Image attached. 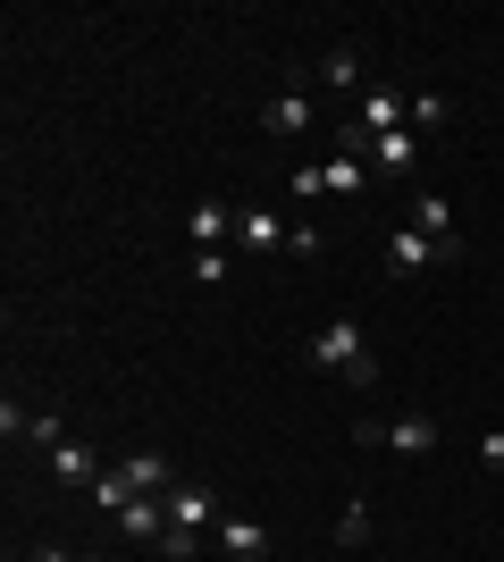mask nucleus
I'll use <instances>...</instances> for the list:
<instances>
[{"label":"nucleus","mask_w":504,"mask_h":562,"mask_svg":"<svg viewBox=\"0 0 504 562\" xmlns=\"http://www.w3.org/2000/svg\"><path fill=\"white\" fill-rule=\"evenodd\" d=\"M312 361L328 378H354V386H370V378H379V361H370V336L354 328V319H328V328L312 336Z\"/></svg>","instance_id":"nucleus-1"},{"label":"nucleus","mask_w":504,"mask_h":562,"mask_svg":"<svg viewBox=\"0 0 504 562\" xmlns=\"http://www.w3.org/2000/svg\"><path fill=\"white\" fill-rule=\"evenodd\" d=\"M345 126H354V135H370V143L395 135V126H412V93H404V85H370V93H361V110L345 117Z\"/></svg>","instance_id":"nucleus-2"},{"label":"nucleus","mask_w":504,"mask_h":562,"mask_svg":"<svg viewBox=\"0 0 504 562\" xmlns=\"http://www.w3.org/2000/svg\"><path fill=\"white\" fill-rule=\"evenodd\" d=\"M429 260H462V244H437V235H421V227L387 235V269H429Z\"/></svg>","instance_id":"nucleus-3"},{"label":"nucleus","mask_w":504,"mask_h":562,"mask_svg":"<svg viewBox=\"0 0 504 562\" xmlns=\"http://www.w3.org/2000/svg\"><path fill=\"white\" fill-rule=\"evenodd\" d=\"M186 235L202 244V252H227V244H236V211H227V202H193Z\"/></svg>","instance_id":"nucleus-4"},{"label":"nucleus","mask_w":504,"mask_h":562,"mask_svg":"<svg viewBox=\"0 0 504 562\" xmlns=\"http://www.w3.org/2000/svg\"><path fill=\"white\" fill-rule=\"evenodd\" d=\"M119 538H135V546H160V538H168V504H160V495H135V504L119 513Z\"/></svg>","instance_id":"nucleus-5"},{"label":"nucleus","mask_w":504,"mask_h":562,"mask_svg":"<svg viewBox=\"0 0 504 562\" xmlns=\"http://www.w3.org/2000/svg\"><path fill=\"white\" fill-rule=\"evenodd\" d=\"M236 244H244V252H278V244H287V218L253 202V211H236Z\"/></svg>","instance_id":"nucleus-6"},{"label":"nucleus","mask_w":504,"mask_h":562,"mask_svg":"<svg viewBox=\"0 0 504 562\" xmlns=\"http://www.w3.org/2000/svg\"><path fill=\"white\" fill-rule=\"evenodd\" d=\"M51 479H68V487H93V479H101V453L85 446V437H68V446H51Z\"/></svg>","instance_id":"nucleus-7"},{"label":"nucleus","mask_w":504,"mask_h":562,"mask_svg":"<svg viewBox=\"0 0 504 562\" xmlns=\"http://www.w3.org/2000/svg\"><path fill=\"white\" fill-rule=\"evenodd\" d=\"M160 504H168V520H177V529H211V487H193V479H177V487H168Z\"/></svg>","instance_id":"nucleus-8"},{"label":"nucleus","mask_w":504,"mask_h":562,"mask_svg":"<svg viewBox=\"0 0 504 562\" xmlns=\"http://www.w3.org/2000/svg\"><path fill=\"white\" fill-rule=\"evenodd\" d=\"M126 487H135V495H168V487H177V470H168V453H126Z\"/></svg>","instance_id":"nucleus-9"},{"label":"nucleus","mask_w":504,"mask_h":562,"mask_svg":"<svg viewBox=\"0 0 504 562\" xmlns=\"http://www.w3.org/2000/svg\"><path fill=\"white\" fill-rule=\"evenodd\" d=\"M379 437L395 453H429L437 446V420H429V412H404V420H379Z\"/></svg>","instance_id":"nucleus-10"},{"label":"nucleus","mask_w":504,"mask_h":562,"mask_svg":"<svg viewBox=\"0 0 504 562\" xmlns=\"http://www.w3.org/2000/svg\"><path fill=\"white\" fill-rule=\"evenodd\" d=\"M404 227L437 235V244H462V235H455V202H446V193H421V202H412V218H404Z\"/></svg>","instance_id":"nucleus-11"},{"label":"nucleus","mask_w":504,"mask_h":562,"mask_svg":"<svg viewBox=\"0 0 504 562\" xmlns=\"http://www.w3.org/2000/svg\"><path fill=\"white\" fill-rule=\"evenodd\" d=\"M219 554L261 562V554H269V529H261V520H219Z\"/></svg>","instance_id":"nucleus-12"},{"label":"nucleus","mask_w":504,"mask_h":562,"mask_svg":"<svg viewBox=\"0 0 504 562\" xmlns=\"http://www.w3.org/2000/svg\"><path fill=\"white\" fill-rule=\"evenodd\" d=\"M261 126H269V135H303V126H312V101H303V93L261 101Z\"/></svg>","instance_id":"nucleus-13"},{"label":"nucleus","mask_w":504,"mask_h":562,"mask_svg":"<svg viewBox=\"0 0 504 562\" xmlns=\"http://www.w3.org/2000/svg\"><path fill=\"white\" fill-rule=\"evenodd\" d=\"M412 151H421V135H412V126H395V135H379V143H370V168L404 177V168H412Z\"/></svg>","instance_id":"nucleus-14"},{"label":"nucleus","mask_w":504,"mask_h":562,"mask_svg":"<svg viewBox=\"0 0 504 562\" xmlns=\"http://www.w3.org/2000/svg\"><path fill=\"white\" fill-rule=\"evenodd\" d=\"M85 495H93V504H101V513H110V520H119L126 504H135V487H126V470H101V479H93V487H85Z\"/></svg>","instance_id":"nucleus-15"},{"label":"nucleus","mask_w":504,"mask_h":562,"mask_svg":"<svg viewBox=\"0 0 504 562\" xmlns=\"http://www.w3.org/2000/svg\"><path fill=\"white\" fill-rule=\"evenodd\" d=\"M361 186H370V160L336 151V160H328V193H361Z\"/></svg>","instance_id":"nucleus-16"},{"label":"nucleus","mask_w":504,"mask_h":562,"mask_svg":"<svg viewBox=\"0 0 504 562\" xmlns=\"http://www.w3.org/2000/svg\"><path fill=\"white\" fill-rule=\"evenodd\" d=\"M320 76H328V85H361V50H354V43H336L328 59H320Z\"/></svg>","instance_id":"nucleus-17"},{"label":"nucleus","mask_w":504,"mask_h":562,"mask_svg":"<svg viewBox=\"0 0 504 562\" xmlns=\"http://www.w3.org/2000/svg\"><path fill=\"white\" fill-rule=\"evenodd\" d=\"M446 126V93H412V135H437Z\"/></svg>","instance_id":"nucleus-18"},{"label":"nucleus","mask_w":504,"mask_h":562,"mask_svg":"<svg viewBox=\"0 0 504 562\" xmlns=\"http://www.w3.org/2000/svg\"><path fill=\"white\" fill-rule=\"evenodd\" d=\"M25 446H68V420H59V412H34V428H25Z\"/></svg>","instance_id":"nucleus-19"},{"label":"nucleus","mask_w":504,"mask_h":562,"mask_svg":"<svg viewBox=\"0 0 504 562\" xmlns=\"http://www.w3.org/2000/svg\"><path fill=\"white\" fill-rule=\"evenodd\" d=\"M370 529H379V520H370V504H354V513L336 520V546H370Z\"/></svg>","instance_id":"nucleus-20"},{"label":"nucleus","mask_w":504,"mask_h":562,"mask_svg":"<svg viewBox=\"0 0 504 562\" xmlns=\"http://www.w3.org/2000/svg\"><path fill=\"white\" fill-rule=\"evenodd\" d=\"M193 546H202V529H177V520H168V538H160V554H168V562H193Z\"/></svg>","instance_id":"nucleus-21"},{"label":"nucleus","mask_w":504,"mask_h":562,"mask_svg":"<svg viewBox=\"0 0 504 562\" xmlns=\"http://www.w3.org/2000/svg\"><path fill=\"white\" fill-rule=\"evenodd\" d=\"M480 462H488V470H504V428H488V437H480Z\"/></svg>","instance_id":"nucleus-22"},{"label":"nucleus","mask_w":504,"mask_h":562,"mask_svg":"<svg viewBox=\"0 0 504 562\" xmlns=\"http://www.w3.org/2000/svg\"><path fill=\"white\" fill-rule=\"evenodd\" d=\"M34 562H76V554H68V546H34Z\"/></svg>","instance_id":"nucleus-23"},{"label":"nucleus","mask_w":504,"mask_h":562,"mask_svg":"<svg viewBox=\"0 0 504 562\" xmlns=\"http://www.w3.org/2000/svg\"><path fill=\"white\" fill-rule=\"evenodd\" d=\"M85 562H110V554H85Z\"/></svg>","instance_id":"nucleus-24"}]
</instances>
